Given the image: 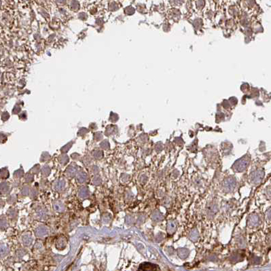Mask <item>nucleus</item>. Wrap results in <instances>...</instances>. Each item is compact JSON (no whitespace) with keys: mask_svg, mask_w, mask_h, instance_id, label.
<instances>
[{"mask_svg":"<svg viewBox=\"0 0 271 271\" xmlns=\"http://www.w3.org/2000/svg\"><path fill=\"white\" fill-rule=\"evenodd\" d=\"M156 269H157V266L150 264V263L142 264L139 268V270L141 271H156Z\"/></svg>","mask_w":271,"mask_h":271,"instance_id":"obj_1","label":"nucleus"},{"mask_svg":"<svg viewBox=\"0 0 271 271\" xmlns=\"http://www.w3.org/2000/svg\"><path fill=\"white\" fill-rule=\"evenodd\" d=\"M6 250V247L4 246L0 247V255H3V254L5 252Z\"/></svg>","mask_w":271,"mask_h":271,"instance_id":"obj_2","label":"nucleus"}]
</instances>
